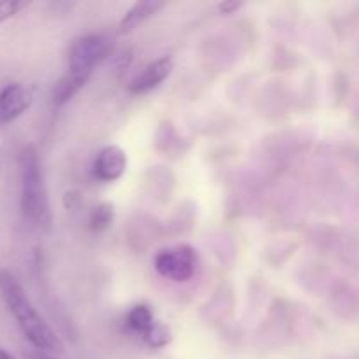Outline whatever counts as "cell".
<instances>
[{
    "mask_svg": "<svg viewBox=\"0 0 359 359\" xmlns=\"http://www.w3.org/2000/svg\"><path fill=\"white\" fill-rule=\"evenodd\" d=\"M28 359H56V358L49 356V354L46 353H41V351H34V353L28 354Z\"/></svg>",
    "mask_w": 359,
    "mask_h": 359,
    "instance_id": "obj_15",
    "label": "cell"
},
{
    "mask_svg": "<svg viewBox=\"0 0 359 359\" xmlns=\"http://www.w3.org/2000/svg\"><path fill=\"white\" fill-rule=\"evenodd\" d=\"M154 269L160 276L172 279L174 283H186L191 279L196 269L195 249L184 244L163 249L154 258Z\"/></svg>",
    "mask_w": 359,
    "mask_h": 359,
    "instance_id": "obj_4",
    "label": "cell"
},
{
    "mask_svg": "<svg viewBox=\"0 0 359 359\" xmlns=\"http://www.w3.org/2000/svg\"><path fill=\"white\" fill-rule=\"evenodd\" d=\"M126 323H128V326L133 332L140 333V335L144 337L156 321H154L153 312H151V309L147 307V305H135V307L128 312Z\"/></svg>",
    "mask_w": 359,
    "mask_h": 359,
    "instance_id": "obj_10",
    "label": "cell"
},
{
    "mask_svg": "<svg viewBox=\"0 0 359 359\" xmlns=\"http://www.w3.org/2000/svg\"><path fill=\"white\" fill-rule=\"evenodd\" d=\"M172 69H174V60H172L170 56L158 58L156 62L149 63V65L130 83L128 90L132 91V93H146V91L153 90L158 84L163 83V81L170 76Z\"/></svg>",
    "mask_w": 359,
    "mask_h": 359,
    "instance_id": "obj_7",
    "label": "cell"
},
{
    "mask_svg": "<svg viewBox=\"0 0 359 359\" xmlns=\"http://www.w3.org/2000/svg\"><path fill=\"white\" fill-rule=\"evenodd\" d=\"M0 359H16L13 356V354L9 353V351H6V349H2V347H0Z\"/></svg>",
    "mask_w": 359,
    "mask_h": 359,
    "instance_id": "obj_16",
    "label": "cell"
},
{
    "mask_svg": "<svg viewBox=\"0 0 359 359\" xmlns=\"http://www.w3.org/2000/svg\"><path fill=\"white\" fill-rule=\"evenodd\" d=\"M165 6V2H160V0H140V2H135L126 14L123 16V20L119 21V34H130V32L135 30L139 25H142L144 21L149 20L151 16L158 13L161 7Z\"/></svg>",
    "mask_w": 359,
    "mask_h": 359,
    "instance_id": "obj_9",
    "label": "cell"
},
{
    "mask_svg": "<svg viewBox=\"0 0 359 359\" xmlns=\"http://www.w3.org/2000/svg\"><path fill=\"white\" fill-rule=\"evenodd\" d=\"M144 342L147 344L153 349H161V347L168 346L172 342V333L168 330V326H165L163 323H154L151 326L149 332L142 337Z\"/></svg>",
    "mask_w": 359,
    "mask_h": 359,
    "instance_id": "obj_12",
    "label": "cell"
},
{
    "mask_svg": "<svg viewBox=\"0 0 359 359\" xmlns=\"http://www.w3.org/2000/svg\"><path fill=\"white\" fill-rule=\"evenodd\" d=\"M95 175L100 181L112 182L118 181L126 170V154L119 146H105L97 154V160L93 165Z\"/></svg>",
    "mask_w": 359,
    "mask_h": 359,
    "instance_id": "obj_6",
    "label": "cell"
},
{
    "mask_svg": "<svg viewBox=\"0 0 359 359\" xmlns=\"http://www.w3.org/2000/svg\"><path fill=\"white\" fill-rule=\"evenodd\" d=\"M34 104V86L11 83L0 90V125H7L23 116Z\"/></svg>",
    "mask_w": 359,
    "mask_h": 359,
    "instance_id": "obj_5",
    "label": "cell"
},
{
    "mask_svg": "<svg viewBox=\"0 0 359 359\" xmlns=\"http://www.w3.org/2000/svg\"><path fill=\"white\" fill-rule=\"evenodd\" d=\"M21 167V196L20 205L25 219L32 224L48 230L51 226V209H49L48 189H46L42 165L37 149L25 146L20 153Z\"/></svg>",
    "mask_w": 359,
    "mask_h": 359,
    "instance_id": "obj_2",
    "label": "cell"
},
{
    "mask_svg": "<svg viewBox=\"0 0 359 359\" xmlns=\"http://www.w3.org/2000/svg\"><path fill=\"white\" fill-rule=\"evenodd\" d=\"M0 294H2L4 304L7 305L16 325L20 326L21 333L35 347V351L46 354L63 353V344L60 337L39 314V311L25 293L20 280L9 270H0Z\"/></svg>",
    "mask_w": 359,
    "mask_h": 359,
    "instance_id": "obj_1",
    "label": "cell"
},
{
    "mask_svg": "<svg viewBox=\"0 0 359 359\" xmlns=\"http://www.w3.org/2000/svg\"><path fill=\"white\" fill-rule=\"evenodd\" d=\"M112 53L111 39L100 34L83 35L76 39L69 51V70L93 72L98 63L104 62Z\"/></svg>",
    "mask_w": 359,
    "mask_h": 359,
    "instance_id": "obj_3",
    "label": "cell"
},
{
    "mask_svg": "<svg viewBox=\"0 0 359 359\" xmlns=\"http://www.w3.org/2000/svg\"><path fill=\"white\" fill-rule=\"evenodd\" d=\"M112 221H114V207H112V203L102 202L91 210L90 214L91 230L105 231L107 228H111Z\"/></svg>",
    "mask_w": 359,
    "mask_h": 359,
    "instance_id": "obj_11",
    "label": "cell"
},
{
    "mask_svg": "<svg viewBox=\"0 0 359 359\" xmlns=\"http://www.w3.org/2000/svg\"><path fill=\"white\" fill-rule=\"evenodd\" d=\"M91 74L79 72V70H67L58 81H56L55 88L51 91V100L56 107H62L67 102L72 100L77 93L84 88Z\"/></svg>",
    "mask_w": 359,
    "mask_h": 359,
    "instance_id": "obj_8",
    "label": "cell"
},
{
    "mask_svg": "<svg viewBox=\"0 0 359 359\" xmlns=\"http://www.w3.org/2000/svg\"><path fill=\"white\" fill-rule=\"evenodd\" d=\"M242 6H244V2H235V0H228V2L219 4V11L223 14H231V13H235L237 9H241Z\"/></svg>",
    "mask_w": 359,
    "mask_h": 359,
    "instance_id": "obj_14",
    "label": "cell"
},
{
    "mask_svg": "<svg viewBox=\"0 0 359 359\" xmlns=\"http://www.w3.org/2000/svg\"><path fill=\"white\" fill-rule=\"evenodd\" d=\"M27 6L28 2H20V0H0V25L16 16Z\"/></svg>",
    "mask_w": 359,
    "mask_h": 359,
    "instance_id": "obj_13",
    "label": "cell"
}]
</instances>
